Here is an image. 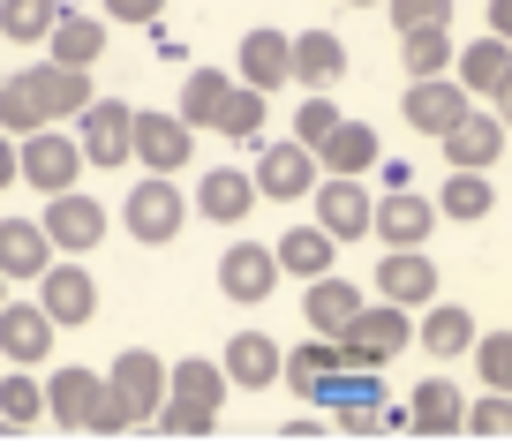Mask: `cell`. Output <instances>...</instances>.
<instances>
[{
  "label": "cell",
  "instance_id": "cell-25",
  "mask_svg": "<svg viewBox=\"0 0 512 444\" xmlns=\"http://www.w3.org/2000/svg\"><path fill=\"white\" fill-rule=\"evenodd\" d=\"M302 399H309V407H339V414H347V407H377L384 384H377V369H347V362H339V369H324V377H309Z\"/></svg>",
  "mask_w": 512,
  "mask_h": 444
},
{
  "label": "cell",
  "instance_id": "cell-15",
  "mask_svg": "<svg viewBox=\"0 0 512 444\" xmlns=\"http://www.w3.org/2000/svg\"><path fill=\"white\" fill-rule=\"evenodd\" d=\"M377 302H400V309L437 302V264H430L422 249H384V264H377Z\"/></svg>",
  "mask_w": 512,
  "mask_h": 444
},
{
  "label": "cell",
  "instance_id": "cell-2",
  "mask_svg": "<svg viewBox=\"0 0 512 444\" xmlns=\"http://www.w3.org/2000/svg\"><path fill=\"white\" fill-rule=\"evenodd\" d=\"M121 219H128V241L166 249V241L181 234V219H189V196L174 189V174H151V181H136V189H128Z\"/></svg>",
  "mask_w": 512,
  "mask_h": 444
},
{
  "label": "cell",
  "instance_id": "cell-8",
  "mask_svg": "<svg viewBox=\"0 0 512 444\" xmlns=\"http://www.w3.org/2000/svg\"><path fill=\"white\" fill-rule=\"evenodd\" d=\"M38 309H46L53 324H68V332H76V324L98 317V279H91L83 264H61V256H53V264L38 271Z\"/></svg>",
  "mask_w": 512,
  "mask_h": 444
},
{
  "label": "cell",
  "instance_id": "cell-33",
  "mask_svg": "<svg viewBox=\"0 0 512 444\" xmlns=\"http://www.w3.org/2000/svg\"><path fill=\"white\" fill-rule=\"evenodd\" d=\"M166 392H174V399H196V407H226V392H234V384H226L219 362H196V354H189V362L166 369Z\"/></svg>",
  "mask_w": 512,
  "mask_h": 444
},
{
  "label": "cell",
  "instance_id": "cell-43",
  "mask_svg": "<svg viewBox=\"0 0 512 444\" xmlns=\"http://www.w3.org/2000/svg\"><path fill=\"white\" fill-rule=\"evenodd\" d=\"M392 31H430V23H452V0H377Z\"/></svg>",
  "mask_w": 512,
  "mask_h": 444
},
{
  "label": "cell",
  "instance_id": "cell-14",
  "mask_svg": "<svg viewBox=\"0 0 512 444\" xmlns=\"http://www.w3.org/2000/svg\"><path fill=\"white\" fill-rule=\"evenodd\" d=\"M437 143H445V159L460 166V174H490L497 151H505V121H497V113H482V106H467Z\"/></svg>",
  "mask_w": 512,
  "mask_h": 444
},
{
  "label": "cell",
  "instance_id": "cell-44",
  "mask_svg": "<svg viewBox=\"0 0 512 444\" xmlns=\"http://www.w3.org/2000/svg\"><path fill=\"white\" fill-rule=\"evenodd\" d=\"M332 121H339L332 91H309V98H302V113H294V143H309V151H317V143L332 136Z\"/></svg>",
  "mask_w": 512,
  "mask_h": 444
},
{
  "label": "cell",
  "instance_id": "cell-16",
  "mask_svg": "<svg viewBox=\"0 0 512 444\" xmlns=\"http://www.w3.org/2000/svg\"><path fill=\"white\" fill-rule=\"evenodd\" d=\"M23 83H31V98H38V113H46V121H76L83 106H91V68H61V61H38V68H23Z\"/></svg>",
  "mask_w": 512,
  "mask_h": 444
},
{
  "label": "cell",
  "instance_id": "cell-40",
  "mask_svg": "<svg viewBox=\"0 0 512 444\" xmlns=\"http://www.w3.org/2000/svg\"><path fill=\"white\" fill-rule=\"evenodd\" d=\"M53 8H61V0H0V31L16 38V46H38L46 23H53Z\"/></svg>",
  "mask_w": 512,
  "mask_h": 444
},
{
  "label": "cell",
  "instance_id": "cell-18",
  "mask_svg": "<svg viewBox=\"0 0 512 444\" xmlns=\"http://www.w3.org/2000/svg\"><path fill=\"white\" fill-rule=\"evenodd\" d=\"M339 76H347V46H339L332 31H302V38H287V83L332 91Z\"/></svg>",
  "mask_w": 512,
  "mask_h": 444
},
{
  "label": "cell",
  "instance_id": "cell-27",
  "mask_svg": "<svg viewBox=\"0 0 512 444\" xmlns=\"http://www.w3.org/2000/svg\"><path fill=\"white\" fill-rule=\"evenodd\" d=\"M272 256H279V271H294V279H324V271H332V256H339V241L309 219V226H287V234L272 241Z\"/></svg>",
  "mask_w": 512,
  "mask_h": 444
},
{
  "label": "cell",
  "instance_id": "cell-37",
  "mask_svg": "<svg viewBox=\"0 0 512 444\" xmlns=\"http://www.w3.org/2000/svg\"><path fill=\"white\" fill-rule=\"evenodd\" d=\"M324 369H339V339H324V332H309L294 354H279V384H294V392L309 377H324Z\"/></svg>",
  "mask_w": 512,
  "mask_h": 444
},
{
  "label": "cell",
  "instance_id": "cell-47",
  "mask_svg": "<svg viewBox=\"0 0 512 444\" xmlns=\"http://www.w3.org/2000/svg\"><path fill=\"white\" fill-rule=\"evenodd\" d=\"M8 181H16V143L0 136V189H8Z\"/></svg>",
  "mask_w": 512,
  "mask_h": 444
},
{
  "label": "cell",
  "instance_id": "cell-11",
  "mask_svg": "<svg viewBox=\"0 0 512 444\" xmlns=\"http://www.w3.org/2000/svg\"><path fill=\"white\" fill-rule=\"evenodd\" d=\"M475 106V98L460 91V83L452 76H407V98H400V113H407V128H415V136H445L452 121H460V113Z\"/></svg>",
  "mask_w": 512,
  "mask_h": 444
},
{
  "label": "cell",
  "instance_id": "cell-35",
  "mask_svg": "<svg viewBox=\"0 0 512 444\" xmlns=\"http://www.w3.org/2000/svg\"><path fill=\"white\" fill-rule=\"evenodd\" d=\"M31 422H46V392L31 369H8L0 377V429H31Z\"/></svg>",
  "mask_w": 512,
  "mask_h": 444
},
{
  "label": "cell",
  "instance_id": "cell-26",
  "mask_svg": "<svg viewBox=\"0 0 512 444\" xmlns=\"http://www.w3.org/2000/svg\"><path fill=\"white\" fill-rule=\"evenodd\" d=\"M219 369H226V384H241V392H264V384H279V347L264 332H241V339H226Z\"/></svg>",
  "mask_w": 512,
  "mask_h": 444
},
{
  "label": "cell",
  "instance_id": "cell-23",
  "mask_svg": "<svg viewBox=\"0 0 512 444\" xmlns=\"http://www.w3.org/2000/svg\"><path fill=\"white\" fill-rule=\"evenodd\" d=\"M309 159H317L324 174H369V166H377V128H369V121H347V113H339L332 136H324Z\"/></svg>",
  "mask_w": 512,
  "mask_h": 444
},
{
  "label": "cell",
  "instance_id": "cell-10",
  "mask_svg": "<svg viewBox=\"0 0 512 444\" xmlns=\"http://www.w3.org/2000/svg\"><path fill=\"white\" fill-rule=\"evenodd\" d=\"M272 286H279V256L264 249V241H234V249L219 256V294L226 302L256 309V302H272Z\"/></svg>",
  "mask_w": 512,
  "mask_h": 444
},
{
  "label": "cell",
  "instance_id": "cell-31",
  "mask_svg": "<svg viewBox=\"0 0 512 444\" xmlns=\"http://www.w3.org/2000/svg\"><path fill=\"white\" fill-rule=\"evenodd\" d=\"M226 91H234V76L226 68H189V83H181V128H211L219 121V106H226Z\"/></svg>",
  "mask_w": 512,
  "mask_h": 444
},
{
  "label": "cell",
  "instance_id": "cell-29",
  "mask_svg": "<svg viewBox=\"0 0 512 444\" xmlns=\"http://www.w3.org/2000/svg\"><path fill=\"white\" fill-rule=\"evenodd\" d=\"M430 309V324H415V339L437 354V362H452V354H467V339H475V309L460 302H422Z\"/></svg>",
  "mask_w": 512,
  "mask_h": 444
},
{
  "label": "cell",
  "instance_id": "cell-28",
  "mask_svg": "<svg viewBox=\"0 0 512 444\" xmlns=\"http://www.w3.org/2000/svg\"><path fill=\"white\" fill-rule=\"evenodd\" d=\"M53 264V241L38 234V219H0V279H38Z\"/></svg>",
  "mask_w": 512,
  "mask_h": 444
},
{
  "label": "cell",
  "instance_id": "cell-30",
  "mask_svg": "<svg viewBox=\"0 0 512 444\" xmlns=\"http://www.w3.org/2000/svg\"><path fill=\"white\" fill-rule=\"evenodd\" d=\"M460 384H445V377H430V384H415V407H407V422L422 429V437H452L460 429Z\"/></svg>",
  "mask_w": 512,
  "mask_h": 444
},
{
  "label": "cell",
  "instance_id": "cell-24",
  "mask_svg": "<svg viewBox=\"0 0 512 444\" xmlns=\"http://www.w3.org/2000/svg\"><path fill=\"white\" fill-rule=\"evenodd\" d=\"M512 68V46L505 38H475V46H452V83H460L467 98H490L497 83H505Z\"/></svg>",
  "mask_w": 512,
  "mask_h": 444
},
{
  "label": "cell",
  "instance_id": "cell-5",
  "mask_svg": "<svg viewBox=\"0 0 512 444\" xmlns=\"http://www.w3.org/2000/svg\"><path fill=\"white\" fill-rule=\"evenodd\" d=\"M369 204L377 196L362 189V174H324V181H309V211H317V226L332 241H362L369 234Z\"/></svg>",
  "mask_w": 512,
  "mask_h": 444
},
{
  "label": "cell",
  "instance_id": "cell-7",
  "mask_svg": "<svg viewBox=\"0 0 512 444\" xmlns=\"http://www.w3.org/2000/svg\"><path fill=\"white\" fill-rule=\"evenodd\" d=\"M249 181H256V204H302L309 181H317V159H309V143H264Z\"/></svg>",
  "mask_w": 512,
  "mask_h": 444
},
{
  "label": "cell",
  "instance_id": "cell-45",
  "mask_svg": "<svg viewBox=\"0 0 512 444\" xmlns=\"http://www.w3.org/2000/svg\"><path fill=\"white\" fill-rule=\"evenodd\" d=\"M159 8H166V0H106L113 23H159Z\"/></svg>",
  "mask_w": 512,
  "mask_h": 444
},
{
  "label": "cell",
  "instance_id": "cell-22",
  "mask_svg": "<svg viewBox=\"0 0 512 444\" xmlns=\"http://www.w3.org/2000/svg\"><path fill=\"white\" fill-rule=\"evenodd\" d=\"M196 211L204 219H219V226H241L256 211V181L241 174V166H211L204 181H196Z\"/></svg>",
  "mask_w": 512,
  "mask_h": 444
},
{
  "label": "cell",
  "instance_id": "cell-36",
  "mask_svg": "<svg viewBox=\"0 0 512 444\" xmlns=\"http://www.w3.org/2000/svg\"><path fill=\"white\" fill-rule=\"evenodd\" d=\"M400 61H407V76H445V68H452V31H445V23H430V31H400Z\"/></svg>",
  "mask_w": 512,
  "mask_h": 444
},
{
  "label": "cell",
  "instance_id": "cell-19",
  "mask_svg": "<svg viewBox=\"0 0 512 444\" xmlns=\"http://www.w3.org/2000/svg\"><path fill=\"white\" fill-rule=\"evenodd\" d=\"M38 46H46L61 68H91L98 53H106V23H91L83 8H53V23H46V38H38Z\"/></svg>",
  "mask_w": 512,
  "mask_h": 444
},
{
  "label": "cell",
  "instance_id": "cell-42",
  "mask_svg": "<svg viewBox=\"0 0 512 444\" xmlns=\"http://www.w3.org/2000/svg\"><path fill=\"white\" fill-rule=\"evenodd\" d=\"M460 429H475V437H512V392H482L475 407H460Z\"/></svg>",
  "mask_w": 512,
  "mask_h": 444
},
{
  "label": "cell",
  "instance_id": "cell-6",
  "mask_svg": "<svg viewBox=\"0 0 512 444\" xmlns=\"http://www.w3.org/2000/svg\"><path fill=\"white\" fill-rule=\"evenodd\" d=\"M196 128H181V113H128V159H144L151 174H181L196 151Z\"/></svg>",
  "mask_w": 512,
  "mask_h": 444
},
{
  "label": "cell",
  "instance_id": "cell-13",
  "mask_svg": "<svg viewBox=\"0 0 512 444\" xmlns=\"http://www.w3.org/2000/svg\"><path fill=\"white\" fill-rule=\"evenodd\" d=\"M430 226H437V204L415 196V189H392L384 204H369V234H377L384 249H422Z\"/></svg>",
  "mask_w": 512,
  "mask_h": 444
},
{
  "label": "cell",
  "instance_id": "cell-39",
  "mask_svg": "<svg viewBox=\"0 0 512 444\" xmlns=\"http://www.w3.org/2000/svg\"><path fill=\"white\" fill-rule=\"evenodd\" d=\"M31 128H46L31 83H23V76H0V136H31Z\"/></svg>",
  "mask_w": 512,
  "mask_h": 444
},
{
  "label": "cell",
  "instance_id": "cell-38",
  "mask_svg": "<svg viewBox=\"0 0 512 444\" xmlns=\"http://www.w3.org/2000/svg\"><path fill=\"white\" fill-rule=\"evenodd\" d=\"M151 429H166V437H211L219 429V407H196V399H159V414H151Z\"/></svg>",
  "mask_w": 512,
  "mask_h": 444
},
{
  "label": "cell",
  "instance_id": "cell-49",
  "mask_svg": "<svg viewBox=\"0 0 512 444\" xmlns=\"http://www.w3.org/2000/svg\"><path fill=\"white\" fill-rule=\"evenodd\" d=\"M347 8H377V0H347Z\"/></svg>",
  "mask_w": 512,
  "mask_h": 444
},
{
  "label": "cell",
  "instance_id": "cell-21",
  "mask_svg": "<svg viewBox=\"0 0 512 444\" xmlns=\"http://www.w3.org/2000/svg\"><path fill=\"white\" fill-rule=\"evenodd\" d=\"M234 68H241L234 83H249V91H264V98H272L279 83H287V31H272V23H256V31L241 38Z\"/></svg>",
  "mask_w": 512,
  "mask_h": 444
},
{
  "label": "cell",
  "instance_id": "cell-46",
  "mask_svg": "<svg viewBox=\"0 0 512 444\" xmlns=\"http://www.w3.org/2000/svg\"><path fill=\"white\" fill-rule=\"evenodd\" d=\"M490 38H505V46H512V0H490Z\"/></svg>",
  "mask_w": 512,
  "mask_h": 444
},
{
  "label": "cell",
  "instance_id": "cell-17",
  "mask_svg": "<svg viewBox=\"0 0 512 444\" xmlns=\"http://www.w3.org/2000/svg\"><path fill=\"white\" fill-rule=\"evenodd\" d=\"M309 294H302V324L309 332H324V339H339L354 324V309H362V286L354 279H339V271H324V279H302Z\"/></svg>",
  "mask_w": 512,
  "mask_h": 444
},
{
  "label": "cell",
  "instance_id": "cell-32",
  "mask_svg": "<svg viewBox=\"0 0 512 444\" xmlns=\"http://www.w3.org/2000/svg\"><path fill=\"white\" fill-rule=\"evenodd\" d=\"M490 204H497V189H490V174H460L452 166V181L437 189V219H490Z\"/></svg>",
  "mask_w": 512,
  "mask_h": 444
},
{
  "label": "cell",
  "instance_id": "cell-48",
  "mask_svg": "<svg viewBox=\"0 0 512 444\" xmlns=\"http://www.w3.org/2000/svg\"><path fill=\"white\" fill-rule=\"evenodd\" d=\"M490 98H497V121H512V68H505V83H497Z\"/></svg>",
  "mask_w": 512,
  "mask_h": 444
},
{
  "label": "cell",
  "instance_id": "cell-41",
  "mask_svg": "<svg viewBox=\"0 0 512 444\" xmlns=\"http://www.w3.org/2000/svg\"><path fill=\"white\" fill-rule=\"evenodd\" d=\"M467 354H475V369H482V384H490V392H512V332L467 339Z\"/></svg>",
  "mask_w": 512,
  "mask_h": 444
},
{
  "label": "cell",
  "instance_id": "cell-12",
  "mask_svg": "<svg viewBox=\"0 0 512 444\" xmlns=\"http://www.w3.org/2000/svg\"><path fill=\"white\" fill-rule=\"evenodd\" d=\"M53 332H61V324L38 302H0V362L8 369H38L53 354Z\"/></svg>",
  "mask_w": 512,
  "mask_h": 444
},
{
  "label": "cell",
  "instance_id": "cell-50",
  "mask_svg": "<svg viewBox=\"0 0 512 444\" xmlns=\"http://www.w3.org/2000/svg\"><path fill=\"white\" fill-rule=\"evenodd\" d=\"M0 302H8V279H0Z\"/></svg>",
  "mask_w": 512,
  "mask_h": 444
},
{
  "label": "cell",
  "instance_id": "cell-4",
  "mask_svg": "<svg viewBox=\"0 0 512 444\" xmlns=\"http://www.w3.org/2000/svg\"><path fill=\"white\" fill-rule=\"evenodd\" d=\"M76 174H83V151L61 136V128H31V136H16V181H31V189H76Z\"/></svg>",
  "mask_w": 512,
  "mask_h": 444
},
{
  "label": "cell",
  "instance_id": "cell-20",
  "mask_svg": "<svg viewBox=\"0 0 512 444\" xmlns=\"http://www.w3.org/2000/svg\"><path fill=\"white\" fill-rule=\"evenodd\" d=\"M38 392H46V414H53L61 429H83V422H91V407H98V392H106V377H98V369H76V362H68V369H53Z\"/></svg>",
  "mask_w": 512,
  "mask_h": 444
},
{
  "label": "cell",
  "instance_id": "cell-3",
  "mask_svg": "<svg viewBox=\"0 0 512 444\" xmlns=\"http://www.w3.org/2000/svg\"><path fill=\"white\" fill-rule=\"evenodd\" d=\"M106 392H113V407L128 414V429H151V414H159V399H166V362L151 347H121V362L106 369Z\"/></svg>",
  "mask_w": 512,
  "mask_h": 444
},
{
  "label": "cell",
  "instance_id": "cell-9",
  "mask_svg": "<svg viewBox=\"0 0 512 444\" xmlns=\"http://www.w3.org/2000/svg\"><path fill=\"white\" fill-rule=\"evenodd\" d=\"M128 113L121 98H91V106L76 113V151L83 166H128Z\"/></svg>",
  "mask_w": 512,
  "mask_h": 444
},
{
  "label": "cell",
  "instance_id": "cell-1",
  "mask_svg": "<svg viewBox=\"0 0 512 444\" xmlns=\"http://www.w3.org/2000/svg\"><path fill=\"white\" fill-rule=\"evenodd\" d=\"M106 204L98 196H83V189H53L46 196V219H38V234L53 241V256H91L98 241H106Z\"/></svg>",
  "mask_w": 512,
  "mask_h": 444
},
{
  "label": "cell",
  "instance_id": "cell-34",
  "mask_svg": "<svg viewBox=\"0 0 512 444\" xmlns=\"http://www.w3.org/2000/svg\"><path fill=\"white\" fill-rule=\"evenodd\" d=\"M264 113H272V106H264V91L234 83V91H226V106H219V121H211V128H219L226 143H256V136H264Z\"/></svg>",
  "mask_w": 512,
  "mask_h": 444
}]
</instances>
